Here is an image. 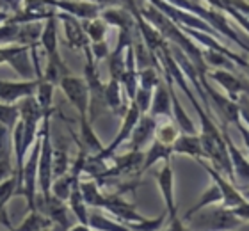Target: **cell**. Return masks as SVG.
<instances>
[{"instance_id":"16","label":"cell","mask_w":249,"mask_h":231,"mask_svg":"<svg viewBox=\"0 0 249 231\" xmlns=\"http://www.w3.org/2000/svg\"><path fill=\"white\" fill-rule=\"evenodd\" d=\"M155 135L159 142L166 144V146H171L178 137V128L175 126L173 123H164V124H159L155 128Z\"/></svg>"},{"instance_id":"21","label":"cell","mask_w":249,"mask_h":231,"mask_svg":"<svg viewBox=\"0 0 249 231\" xmlns=\"http://www.w3.org/2000/svg\"><path fill=\"white\" fill-rule=\"evenodd\" d=\"M231 212H233V215L239 217V219H249V201H244L242 205L231 208Z\"/></svg>"},{"instance_id":"23","label":"cell","mask_w":249,"mask_h":231,"mask_svg":"<svg viewBox=\"0 0 249 231\" xmlns=\"http://www.w3.org/2000/svg\"><path fill=\"white\" fill-rule=\"evenodd\" d=\"M9 13L7 11H4V9H0V23H5V21L9 20Z\"/></svg>"},{"instance_id":"17","label":"cell","mask_w":249,"mask_h":231,"mask_svg":"<svg viewBox=\"0 0 249 231\" xmlns=\"http://www.w3.org/2000/svg\"><path fill=\"white\" fill-rule=\"evenodd\" d=\"M16 118H18V108L9 107V105H0V121L2 123L13 126Z\"/></svg>"},{"instance_id":"8","label":"cell","mask_w":249,"mask_h":231,"mask_svg":"<svg viewBox=\"0 0 249 231\" xmlns=\"http://www.w3.org/2000/svg\"><path fill=\"white\" fill-rule=\"evenodd\" d=\"M155 128H157L155 118H151V116H141L137 124H135L134 132L130 135V139H132V151H141V148L153 137Z\"/></svg>"},{"instance_id":"6","label":"cell","mask_w":249,"mask_h":231,"mask_svg":"<svg viewBox=\"0 0 249 231\" xmlns=\"http://www.w3.org/2000/svg\"><path fill=\"white\" fill-rule=\"evenodd\" d=\"M210 77H212L215 82H219L223 86L224 91L228 92L230 100L237 102L240 94H248L249 96V82L242 80V78L233 75V73L228 71V70H215V71L210 73Z\"/></svg>"},{"instance_id":"11","label":"cell","mask_w":249,"mask_h":231,"mask_svg":"<svg viewBox=\"0 0 249 231\" xmlns=\"http://www.w3.org/2000/svg\"><path fill=\"white\" fill-rule=\"evenodd\" d=\"M37 88V82H2L0 80V98L5 103H13L20 98L32 96L34 89Z\"/></svg>"},{"instance_id":"1","label":"cell","mask_w":249,"mask_h":231,"mask_svg":"<svg viewBox=\"0 0 249 231\" xmlns=\"http://www.w3.org/2000/svg\"><path fill=\"white\" fill-rule=\"evenodd\" d=\"M192 228L199 231H230L240 226L239 217L233 215L231 208H208L203 213H194Z\"/></svg>"},{"instance_id":"15","label":"cell","mask_w":249,"mask_h":231,"mask_svg":"<svg viewBox=\"0 0 249 231\" xmlns=\"http://www.w3.org/2000/svg\"><path fill=\"white\" fill-rule=\"evenodd\" d=\"M217 201H223V194H221V190H219L217 185H213V187H210V189L203 194V197L199 199V203H197V205H194L191 210L187 212L185 219H191L194 213L201 212V208H205V206H208V205H212V203H217Z\"/></svg>"},{"instance_id":"13","label":"cell","mask_w":249,"mask_h":231,"mask_svg":"<svg viewBox=\"0 0 249 231\" xmlns=\"http://www.w3.org/2000/svg\"><path fill=\"white\" fill-rule=\"evenodd\" d=\"M173 155V149L171 146H166V144L159 142V141H155V142L151 144V148L148 149V153L144 155V160H142V165H141V173L142 171H146L148 167H151V165L155 164L157 160H169Z\"/></svg>"},{"instance_id":"10","label":"cell","mask_w":249,"mask_h":231,"mask_svg":"<svg viewBox=\"0 0 249 231\" xmlns=\"http://www.w3.org/2000/svg\"><path fill=\"white\" fill-rule=\"evenodd\" d=\"M173 153H183L189 155L192 159L201 160L205 159V153H203L201 148V141H199V135L196 134H182L178 135L177 141L171 144Z\"/></svg>"},{"instance_id":"7","label":"cell","mask_w":249,"mask_h":231,"mask_svg":"<svg viewBox=\"0 0 249 231\" xmlns=\"http://www.w3.org/2000/svg\"><path fill=\"white\" fill-rule=\"evenodd\" d=\"M221 132H223L224 142H226V148H228L230 162H231V167H233V176H237L242 183H248L249 181V162L244 159V155L235 148V144L231 142V139H230V135H228V130H226V124L221 128Z\"/></svg>"},{"instance_id":"18","label":"cell","mask_w":249,"mask_h":231,"mask_svg":"<svg viewBox=\"0 0 249 231\" xmlns=\"http://www.w3.org/2000/svg\"><path fill=\"white\" fill-rule=\"evenodd\" d=\"M89 50H91V55H93V59H96V61L109 57V48H107V43H105V41L93 43Z\"/></svg>"},{"instance_id":"3","label":"cell","mask_w":249,"mask_h":231,"mask_svg":"<svg viewBox=\"0 0 249 231\" xmlns=\"http://www.w3.org/2000/svg\"><path fill=\"white\" fill-rule=\"evenodd\" d=\"M48 4L59 9L61 13H68V15L75 16L77 20H94L98 18L102 13V7L91 2H75V0H48Z\"/></svg>"},{"instance_id":"22","label":"cell","mask_w":249,"mask_h":231,"mask_svg":"<svg viewBox=\"0 0 249 231\" xmlns=\"http://www.w3.org/2000/svg\"><path fill=\"white\" fill-rule=\"evenodd\" d=\"M169 231H189L185 226H183L182 222H180V219H177V217H173L171 219V228H169Z\"/></svg>"},{"instance_id":"4","label":"cell","mask_w":249,"mask_h":231,"mask_svg":"<svg viewBox=\"0 0 249 231\" xmlns=\"http://www.w3.org/2000/svg\"><path fill=\"white\" fill-rule=\"evenodd\" d=\"M0 62H9L21 77H32V64L29 61V46H0Z\"/></svg>"},{"instance_id":"14","label":"cell","mask_w":249,"mask_h":231,"mask_svg":"<svg viewBox=\"0 0 249 231\" xmlns=\"http://www.w3.org/2000/svg\"><path fill=\"white\" fill-rule=\"evenodd\" d=\"M82 29L86 36L89 37L91 43L105 41V32H107V23L102 18H94V20H82Z\"/></svg>"},{"instance_id":"9","label":"cell","mask_w":249,"mask_h":231,"mask_svg":"<svg viewBox=\"0 0 249 231\" xmlns=\"http://www.w3.org/2000/svg\"><path fill=\"white\" fill-rule=\"evenodd\" d=\"M157 180H159V187L162 190V195H164V199H166V205H167V210H169V217H177V205H175V181H173V169H171V162L166 160V164L162 167V171L159 173L157 176Z\"/></svg>"},{"instance_id":"20","label":"cell","mask_w":249,"mask_h":231,"mask_svg":"<svg viewBox=\"0 0 249 231\" xmlns=\"http://www.w3.org/2000/svg\"><path fill=\"white\" fill-rule=\"evenodd\" d=\"M228 2L233 5L235 9L239 11L240 15L244 16L246 20L249 21V2H248V0H228Z\"/></svg>"},{"instance_id":"2","label":"cell","mask_w":249,"mask_h":231,"mask_svg":"<svg viewBox=\"0 0 249 231\" xmlns=\"http://www.w3.org/2000/svg\"><path fill=\"white\" fill-rule=\"evenodd\" d=\"M61 88L64 89L66 92V96L70 98V102L78 108V112H80V119H88L86 118V112H88V107H89V91H88V84L86 80L78 77H66L61 78Z\"/></svg>"},{"instance_id":"5","label":"cell","mask_w":249,"mask_h":231,"mask_svg":"<svg viewBox=\"0 0 249 231\" xmlns=\"http://www.w3.org/2000/svg\"><path fill=\"white\" fill-rule=\"evenodd\" d=\"M55 18L61 20L62 25H64L68 45L71 46V48H75V50H84V48H88L89 37L86 36V32H84L82 23H80L75 16L68 15V13H57Z\"/></svg>"},{"instance_id":"12","label":"cell","mask_w":249,"mask_h":231,"mask_svg":"<svg viewBox=\"0 0 249 231\" xmlns=\"http://www.w3.org/2000/svg\"><path fill=\"white\" fill-rule=\"evenodd\" d=\"M151 118H159V116H171V94L162 84L155 88V94L151 96Z\"/></svg>"},{"instance_id":"24","label":"cell","mask_w":249,"mask_h":231,"mask_svg":"<svg viewBox=\"0 0 249 231\" xmlns=\"http://www.w3.org/2000/svg\"><path fill=\"white\" fill-rule=\"evenodd\" d=\"M242 195H244L246 201H249V190H244V192H242Z\"/></svg>"},{"instance_id":"19","label":"cell","mask_w":249,"mask_h":231,"mask_svg":"<svg viewBox=\"0 0 249 231\" xmlns=\"http://www.w3.org/2000/svg\"><path fill=\"white\" fill-rule=\"evenodd\" d=\"M86 2L100 5L102 9H107V7H126L124 0H86Z\"/></svg>"}]
</instances>
